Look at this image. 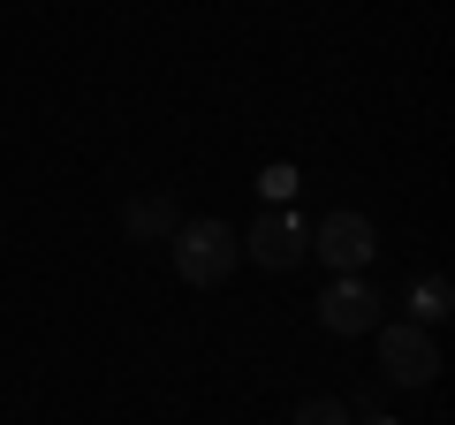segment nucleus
<instances>
[{"mask_svg": "<svg viewBox=\"0 0 455 425\" xmlns=\"http://www.w3.org/2000/svg\"><path fill=\"white\" fill-rule=\"evenodd\" d=\"M167 251H175V274L190 281V289H220V281L235 274V259H243V244L228 236V221H182V229L167 236Z\"/></svg>", "mask_w": 455, "mask_h": 425, "instance_id": "obj_1", "label": "nucleus"}, {"mask_svg": "<svg viewBox=\"0 0 455 425\" xmlns=\"http://www.w3.org/2000/svg\"><path fill=\"white\" fill-rule=\"evenodd\" d=\"M243 244V259H259L266 274H289V266L311 259V221L296 205H266L259 221H251V236H235Z\"/></svg>", "mask_w": 455, "mask_h": 425, "instance_id": "obj_2", "label": "nucleus"}, {"mask_svg": "<svg viewBox=\"0 0 455 425\" xmlns=\"http://www.w3.org/2000/svg\"><path fill=\"white\" fill-rule=\"evenodd\" d=\"M379 373L395 380V388H433L440 380V349L425 327H410V319H379Z\"/></svg>", "mask_w": 455, "mask_h": 425, "instance_id": "obj_3", "label": "nucleus"}, {"mask_svg": "<svg viewBox=\"0 0 455 425\" xmlns=\"http://www.w3.org/2000/svg\"><path fill=\"white\" fill-rule=\"evenodd\" d=\"M372 251H379V229L364 212H326L319 229H311V259H326L334 274H364Z\"/></svg>", "mask_w": 455, "mask_h": 425, "instance_id": "obj_4", "label": "nucleus"}, {"mask_svg": "<svg viewBox=\"0 0 455 425\" xmlns=\"http://www.w3.org/2000/svg\"><path fill=\"white\" fill-rule=\"evenodd\" d=\"M319 327L326 334H372L379 327V289L364 274H334L319 296Z\"/></svg>", "mask_w": 455, "mask_h": 425, "instance_id": "obj_5", "label": "nucleus"}, {"mask_svg": "<svg viewBox=\"0 0 455 425\" xmlns=\"http://www.w3.org/2000/svg\"><path fill=\"white\" fill-rule=\"evenodd\" d=\"M182 229V212H175V197H130V212H122V236L130 244H160V236H175Z\"/></svg>", "mask_w": 455, "mask_h": 425, "instance_id": "obj_6", "label": "nucleus"}, {"mask_svg": "<svg viewBox=\"0 0 455 425\" xmlns=\"http://www.w3.org/2000/svg\"><path fill=\"white\" fill-rule=\"evenodd\" d=\"M403 304H410V327H440V319L455 311V281L448 274H418L403 289Z\"/></svg>", "mask_w": 455, "mask_h": 425, "instance_id": "obj_7", "label": "nucleus"}, {"mask_svg": "<svg viewBox=\"0 0 455 425\" xmlns=\"http://www.w3.org/2000/svg\"><path fill=\"white\" fill-rule=\"evenodd\" d=\"M296 190H304V175H296L289 160H274V167H259V197H266V205H296Z\"/></svg>", "mask_w": 455, "mask_h": 425, "instance_id": "obj_8", "label": "nucleus"}, {"mask_svg": "<svg viewBox=\"0 0 455 425\" xmlns=\"http://www.w3.org/2000/svg\"><path fill=\"white\" fill-rule=\"evenodd\" d=\"M289 425H349V403H334V395H311V403H296Z\"/></svg>", "mask_w": 455, "mask_h": 425, "instance_id": "obj_9", "label": "nucleus"}, {"mask_svg": "<svg viewBox=\"0 0 455 425\" xmlns=\"http://www.w3.org/2000/svg\"><path fill=\"white\" fill-rule=\"evenodd\" d=\"M364 425H403V418H379V410H372V418H364Z\"/></svg>", "mask_w": 455, "mask_h": 425, "instance_id": "obj_10", "label": "nucleus"}]
</instances>
